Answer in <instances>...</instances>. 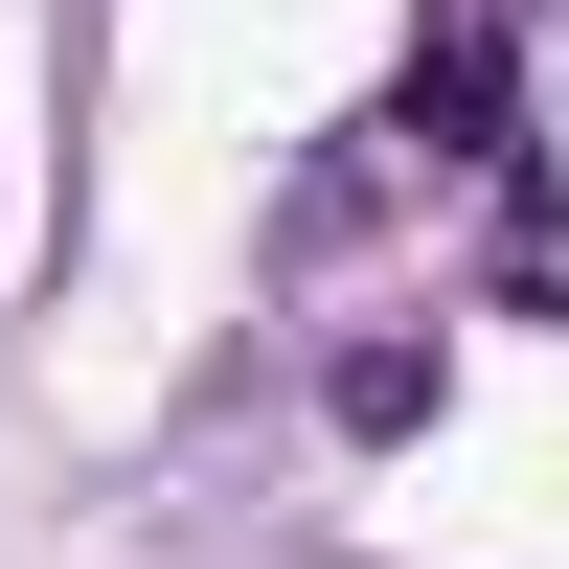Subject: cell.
Masks as SVG:
<instances>
[{
  "instance_id": "obj_1",
  "label": "cell",
  "mask_w": 569,
  "mask_h": 569,
  "mask_svg": "<svg viewBox=\"0 0 569 569\" xmlns=\"http://www.w3.org/2000/svg\"><path fill=\"white\" fill-rule=\"evenodd\" d=\"M319 410H342L365 456H388V433H433V342H342V365H319Z\"/></svg>"
}]
</instances>
